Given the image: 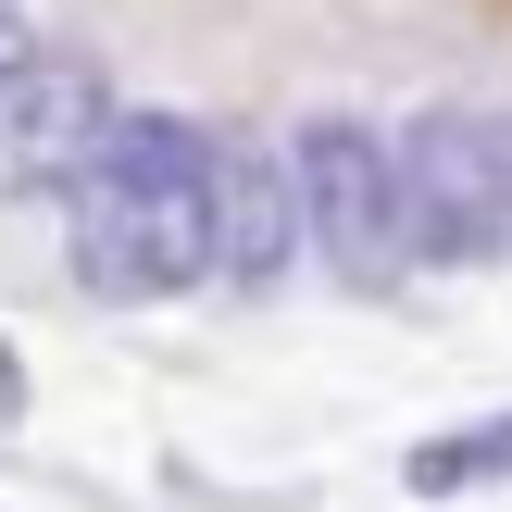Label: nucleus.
<instances>
[{"label":"nucleus","mask_w":512,"mask_h":512,"mask_svg":"<svg viewBox=\"0 0 512 512\" xmlns=\"http://www.w3.org/2000/svg\"><path fill=\"white\" fill-rule=\"evenodd\" d=\"M113 138V88H100L75 50H25L0 75V200H50L100 163Z\"/></svg>","instance_id":"nucleus-4"},{"label":"nucleus","mask_w":512,"mask_h":512,"mask_svg":"<svg viewBox=\"0 0 512 512\" xmlns=\"http://www.w3.org/2000/svg\"><path fill=\"white\" fill-rule=\"evenodd\" d=\"M200 225H213V275L225 288H275L300 263V200H288V163L263 138H213L200 163Z\"/></svg>","instance_id":"nucleus-5"},{"label":"nucleus","mask_w":512,"mask_h":512,"mask_svg":"<svg viewBox=\"0 0 512 512\" xmlns=\"http://www.w3.org/2000/svg\"><path fill=\"white\" fill-rule=\"evenodd\" d=\"M25 413V363H13V338H0V425Z\"/></svg>","instance_id":"nucleus-8"},{"label":"nucleus","mask_w":512,"mask_h":512,"mask_svg":"<svg viewBox=\"0 0 512 512\" xmlns=\"http://www.w3.org/2000/svg\"><path fill=\"white\" fill-rule=\"evenodd\" d=\"M25 50H38V25H25V13H13V0H0V75H13V63H25Z\"/></svg>","instance_id":"nucleus-7"},{"label":"nucleus","mask_w":512,"mask_h":512,"mask_svg":"<svg viewBox=\"0 0 512 512\" xmlns=\"http://www.w3.org/2000/svg\"><path fill=\"white\" fill-rule=\"evenodd\" d=\"M400 475H413V500H450V488H500V475H512V413H488V425H450V438H425Z\"/></svg>","instance_id":"nucleus-6"},{"label":"nucleus","mask_w":512,"mask_h":512,"mask_svg":"<svg viewBox=\"0 0 512 512\" xmlns=\"http://www.w3.org/2000/svg\"><path fill=\"white\" fill-rule=\"evenodd\" d=\"M200 138L188 113H113L100 163L63 188V250L88 300H175L213 275V225H200Z\"/></svg>","instance_id":"nucleus-1"},{"label":"nucleus","mask_w":512,"mask_h":512,"mask_svg":"<svg viewBox=\"0 0 512 512\" xmlns=\"http://www.w3.org/2000/svg\"><path fill=\"white\" fill-rule=\"evenodd\" d=\"M288 200H300V250H325L338 288H400V188H388V138L375 125H300L288 150Z\"/></svg>","instance_id":"nucleus-3"},{"label":"nucleus","mask_w":512,"mask_h":512,"mask_svg":"<svg viewBox=\"0 0 512 512\" xmlns=\"http://www.w3.org/2000/svg\"><path fill=\"white\" fill-rule=\"evenodd\" d=\"M388 188H400V250L413 263L512 250V113H425L413 138H388Z\"/></svg>","instance_id":"nucleus-2"}]
</instances>
